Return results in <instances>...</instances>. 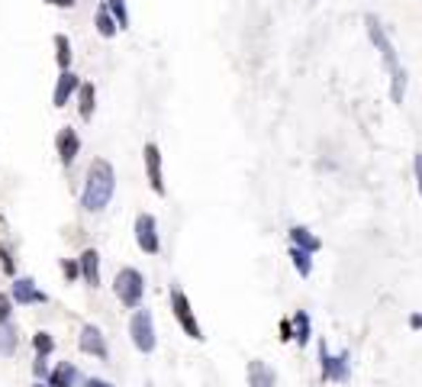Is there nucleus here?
Wrapping results in <instances>:
<instances>
[{
  "label": "nucleus",
  "mask_w": 422,
  "mask_h": 387,
  "mask_svg": "<svg viewBox=\"0 0 422 387\" xmlns=\"http://www.w3.org/2000/svg\"><path fill=\"white\" fill-rule=\"evenodd\" d=\"M77 349H81V355H94V359H100V361L110 359V345H107V336L97 330L94 323H84V326H81V336H77Z\"/></svg>",
  "instance_id": "6"
},
{
  "label": "nucleus",
  "mask_w": 422,
  "mask_h": 387,
  "mask_svg": "<svg viewBox=\"0 0 422 387\" xmlns=\"http://www.w3.org/2000/svg\"><path fill=\"white\" fill-rule=\"evenodd\" d=\"M365 26H367V36H371L374 48L380 52V62H384L387 75H390V100H394L396 107H403V97H406V68L400 65L396 46L390 42L387 29L380 26V19H377L374 13H367V17H365Z\"/></svg>",
  "instance_id": "1"
},
{
  "label": "nucleus",
  "mask_w": 422,
  "mask_h": 387,
  "mask_svg": "<svg viewBox=\"0 0 422 387\" xmlns=\"http://www.w3.org/2000/svg\"><path fill=\"white\" fill-rule=\"evenodd\" d=\"M136 242L145 255H158L161 252V239H158V223L152 213H139L136 217Z\"/></svg>",
  "instance_id": "7"
},
{
  "label": "nucleus",
  "mask_w": 422,
  "mask_h": 387,
  "mask_svg": "<svg viewBox=\"0 0 422 387\" xmlns=\"http://www.w3.org/2000/svg\"><path fill=\"white\" fill-rule=\"evenodd\" d=\"M248 387H277V375L262 359L248 361Z\"/></svg>",
  "instance_id": "14"
},
{
  "label": "nucleus",
  "mask_w": 422,
  "mask_h": 387,
  "mask_svg": "<svg viewBox=\"0 0 422 387\" xmlns=\"http://www.w3.org/2000/svg\"><path fill=\"white\" fill-rule=\"evenodd\" d=\"M17 352V330L10 326V320L0 323V355H13Z\"/></svg>",
  "instance_id": "20"
},
{
  "label": "nucleus",
  "mask_w": 422,
  "mask_h": 387,
  "mask_svg": "<svg viewBox=\"0 0 422 387\" xmlns=\"http://www.w3.org/2000/svg\"><path fill=\"white\" fill-rule=\"evenodd\" d=\"M75 94H77V114H81V120H91L97 110V87L91 81H81Z\"/></svg>",
  "instance_id": "15"
},
{
  "label": "nucleus",
  "mask_w": 422,
  "mask_h": 387,
  "mask_svg": "<svg viewBox=\"0 0 422 387\" xmlns=\"http://www.w3.org/2000/svg\"><path fill=\"white\" fill-rule=\"evenodd\" d=\"M293 326H297V332H293V339L300 342V345H306V342H310V316H306V313H297V316H293Z\"/></svg>",
  "instance_id": "24"
},
{
  "label": "nucleus",
  "mask_w": 422,
  "mask_h": 387,
  "mask_svg": "<svg viewBox=\"0 0 422 387\" xmlns=\"http://www.w3.org/2000/svg\"><path fill=\"white\" fill-rule=\"evenodd\" d=\"M319 361H322V378L326 381H336V384H345L348 381V352L332 355L326 339H322L319 342Z\"/></svg>",
  "instance_id": "8"
},
{
  "label": "nucleus",
  "mask_w": 422,
  "mask_h": 387,
  "mask_svg": "<svg viewBox=\"0 0 422 387\" xmlns=\"http://www.w3.org/2000/svg\"><path fill=\"white\" fill-rule=\"evenodd\" d=\"M94 26H97V33H100L104 39H113L116 33H120V26H116V19L110 17V10H107V3H100V7H97Z\"/></svg>",
  "instance_id": "18"
},
{
  "label": "nucleus",
  "mask_w": 422,
  "mask_h": 387,
  "mask_svg": "<svg viewBox=\"0 0 422 387\" xmlns=\"http://www.w3.org/2000/svg\"><path fill=\"white\" fill-rule=\"evenodd\" d=\"M55 62L62 71H68L71 68V39L65 36V33H58L55 36Z\"/></svg>",
  "instance_id": "19"
},
{
  "label": "nucleus",
  "mask_w": 422,
  "mask_h": 387,
  "mask_svg": "<svg viewBox=\"0 0 422 387\" xmlns=\"http://www.w3.org/2000/svg\"><path fill=\"white\" fill-rule=\"evenodd\" d=\"M84 387H116V384H110V381H104V378H87Z\"/></svg>",
  "instance_id": "29"
},
{
  "label": "nucleus",
  "mask_w": 422,
  "mask_h": 387,
  "mask_svg": "<svg viewBox=\"0 0 422 387\" xmlns=\"http://www.w3.org/2000/svg\"><path fill=\"white\" fill-rule=\"evenodd\" d=\"M113 190H116V171L107 159H94L91 168H87V181L84 190H81V207L87 213H100V210L110 207Z\"/></svg>",
  "instance_id": "2"
},
{
  "label": "nucleus",
  "mask_w": 422,
  "mask_h": 387,
  "mask_svg": "<svg viewBox=\"0 0 422 387\" xmlns=\"http://www.w3.org/2000/svg\"><path fill=\"white\" fill-rule=\"evenodd\" d=\"M129 336H132V345L142 352V355H152L155 345H158V336H155V323H152V313L136 307L129 320Z\"/></svg>",
  "instance_id": "4"
},
{
  "label": "nucleus",
  "mask_w": 422,
  "mask_h": 387,
  "mask_svg": "<svg viewBox=\"0 0 422 387\" xmlns=\"http://www.w3.org/2000/svg\"><path fill=\"white\" fill-rule=\"evenodd\" d=\"M171 313H174V320L184 332H187L194 342H203V330H200L197 316H194V307H190V297L181 287H171Z\"/></svg>",
  "instance_id": "5"
},
{
  "label": "nucleus",
  "mask_w": 422,
  "mask_h": 387,
  "mask_svg": "<svg viewBox=\"0 0 422 387\" xmlns=\"http://www.w3.org/2000/svg\"><path fill=\"white\" fill-rule=\"evenodd\" d=\"M33 345H36L39 359H48V355L55 352V336H52V332H36V336H33Z\"/></svg>",
  "instance_id": "22"
},
{
  "label": "nucleus",
  "mask_w": 422,
  "mask_h": 387,
  "mask_svg": "<svg viewBox=\"0 0 422 387\" xmlns=\"http://www.w3.org/2000/svg\"><path fill=\"white\" fill-rule=\"evenodd\" d=\"M33 387H48V384H33Z\"/></svg>",
  "instance_id": "33"
},
{
  "label": "nucleus",
  "mask_w": 422,
  "mask_h": 387,
  "mask_svg": "<svg viewBox=\"0 0 422 387\" xmlns=\"http://www.w3.org/2000/svg\"><path fill=\"white\" fill-rule=\"evenodd\" d=\"M113 294L120 297V303L126 307V310L142 307V297H145V278H142L139 268H120L116 278H113Z\"/></svg>",
  "instance_id": "3"
},
{
  "label": "nucleus",
  "mask_w": 422,
  "mask_h": 387,
  "mask_svg": "<svg viewBox=\"0 0 422 387\" xmlns=\"http://www.w3.org/2000/svg\"><path fill=\"white\" fill-rule=\"evenodd\" d=\"M10 307H13V303H10V297H7L3 291H0V323L10 320Z\"/></svg>",
  "instance_id": "27"
},
{
  "label": "nucleus",
  "mask_w": 422,
  "mask_h": 387,
  "mask_svg": "<svg viewBox=\"0 0 422 387\" xmlns=\"http://www.w3.org/2000/svg\"><path fill=\"white\" fill-rule=\"evenodd\" d=\"M281 339L287 342V339H293V330H291V320H284L281 323Z\"/></svg>",
  "instance_id": "30"
},
{
  "label": "nucleus",
  "mask_w": 422,
  "mask_h": 387,
  "mask_svg": "<svg viewBox=\"0 0 422 387\" xmlns=\"http://www.w3.org/2000/svg\"><path fill=\"white\" fill-rule=\"evenodd\" d=\"M77 84H81V78H77L75 71H71V68L58 75L55 91H52V104H55V110H58V107H65V104H68V97H71V94L77 91Z\"/></svg>",
  "instance_id": "13"
},
{
  "label": "nucleus",
  "mask_w": 422,
  "mask_h": 387,
  "mask_svg": "<svg viewBox=\"0 0 422 387\" xmlns=\"http://www.w3.org/2000/svg\"><path fill=\"white\" fill-rule=\"evenodd\" d=\"M62 271H65V281H77V278H81L77 258H65V262H62Z\"/></svg>",
  "instance_id": "25"
},
{
  "label": "nucleus",
  "mask_w": 422,
  "mask_h": 387,
  "mask_svg": "<svg viewBox=\"0 0 422 387\" xmlns=\"http://www.w3.org/2000/svg\"><path fill=\"white\" fill-rule=\"evenodd\" d=\"M107 10H110V17L116 19V26H120V29H129V13H126V0H107Z\"/></svg>",
  "instance_id": "23"
},
{
  "label": "nucleus",
  "mask_w": 422,
  "mask_h": 387,
  "mask_svg": "<svg viewBox=\"0 0 422 387\" xmlns=\"http://www.w3.org/2000/svg\"><path fill=\"white\" fill-rule=\"evenodd\" d=\"M13 300L23 303V307H29V303H46L48 297L39 291L33 278H17V281H13Z\"/></svg>",
  "instance_id": "12"
},
{
  "label": "nucleus",
  "mask_w": 422,
  "mask_h": 387,
  "mask_svg": "<svg viewBox=\"0 0 422 387\" xmlns=\"http://www.w3.org/2000/svg\"><path fill=\"white\" fill-rule=\"evenodd\" d=\"M291 242L297 249H303V252H319V249H322V242H319V236H313L310 229L306 226H291Z\"/></svg>",
  "instance_id": "17"
},
{
  "label": "nucleus",
  "mask_w": 422,
  "mask_h": 387,
  "mask_svg": "<svg viewBox=\"0 0 422 387\" xmlns=\"http://www.w3.org/2000/svg\"><path fill=\"white\" fill-rule=\"evenodd\" d=\"M77 384V368L71 361H62L48 371V387H75Z\"/></svg>",
  "instance_id": "16"
},
{
  "label": "nucleus",
  "mask_w": 422,
  "mask_h": 387,
  "mask_svg": "<svg viewBox=\"0 0 422 387\" xmlns=\"http://www.w3.org/2000/svg\"><path fill=\"white\" fill-rule=\"evenodd\" d=\"M413 330H422V313H416L413 316Z\"/></svg>",
  "instance_id": "32"
},
{
  "label": "nucleus",
  "mask_w": 422,
  "mask_h": 387,
  "mask_svg": "<svg viewBox=\"0 0 422 387\" xmlns=\"http://www.w3.org/2000/svg\"><path fill=\"white\" fill-rule=\"evenodd\" d=\"M46 3H52V7H58V10H71V7H75V0H46Z\"/></svg>",
  "instance_id": "31"
},
{
  "label": "nucleus",
  "mask_w": 422,
  "mask_h": 387,
  "mask_svg": "<svg viewBox=\"0 0 422 387\" xmlns=\"http://www.w3.org/2000/svg\"><path fill=\"white\" fill-rule=\"evenodd\" d=\"M0 268H3V271H7V274H13V271H17V264H13V258H10V252H7V249H3V246H0Z\"/></svg>",
  "instance_id": "26"
},
{
  "label": "nucleus",
  "mask_w": 422,
  "mask_h": 387,
  "mask_svg": "<svg viewBox=\"0 0 422 387\" xmlns=\"http://www.w3.org/2000/svg\"><path fill=\"white\" fill-rule=\"evenodd\" d=\"M77 268H81V278H84L87 287H100V252L97 249H84L81 258H77Z\"/></svg>",
  "instance_id": "11"
},
{
  "label": "nucleus",
  "mask_w": 422,
  "mask_h": 387,
  "mask_svg": "<svg viewBox=\"0 0 422 387\" xmlns=\"http://www.w3.org/2000/svg\"><path fill=\"white\" fill-rule=\"evenodd\" d=\"M55 145H58V159H62V165H65V168L68 165H75V159L81 155V136H77L71 126H62Z\"/></svg>",
  "instance_id": "10"
},
{
  "label": "nucleus",
  "mask_w": 422,
  "mask_h": 387,
  "mask_svg": "<svg viewBox=\"0 0 422 387\" xmlns=\"http://www.w3.org/2000/svg\"><path fill=\"white\" fill-rule=\"evenodd\" d=\"M291 258H293V268L300 271V278H310V274H313V255H310V252H303V249L293 246L291 249Z\"/></svg>",
  "instance_id": "21"
},
{
  "label": "nucleus",
  "mask_w": 422,
  "mask_h": 387,
  "mask_svg": "<svg viewBox=\"0 0 422 387\" xmlns=\"http://www.w3.org/2000/svg\"><path fill=\"white\" fill-rule=\"evenodd\" d=\"M142 159H145V174H149V188L165 197V174H161V149L155 142H145V149H142Z\"/></svg>",
  "instance_id": "9"
},
{
  "label": "nucleus",
  "mask_w": 422,
  "mask_h": 387,
  "mask_svg": "<svg viewBox=\"0 0 422 387\" xmlns=\"http://www.w3.org/2000/svg\"><path fill=\"white\" fill-rule=\"evenodd\" d=\"M413 171H416V188H419V197H422V155L413 159Z\"/></svg>",
  "instance_id": "28"
}]
</instances>
